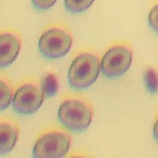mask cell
I'll return each instance as SVG.
<instances>
[{
	"instance_id": "52a82bcc",
	"label": "cell",
	"mask_w": 158,
	"mask_h": 158,
	"mask_svg": "<svg viewBox=\"0 0 158 158\" xmlns=\"http://www.w3.org/2000/svg\"><path fill=\"white\" fill-rule=\"evenodd\" d=\"M22 38L19 31L6 28L0 32V66L6 67L18 57L22 47Z\"/></svg>"
},
{
	"instance_id": "ba28073f",
	"label": "cell",
	"mask_w": 158,
	"mask_h": 158,
	"mask_svg": "<svg viewBox=\"0 0 158 158\" xmlns=\"http://www.w3.org/2000/svg\"><path fill=\"white\" fill-rule=\"evenodd\" d=\"M20 133V125L16 118L1 116L0 118V149L6 155L15 148Z\"/></svg>"
},
{
	"instance_id": "6da1fadb",
	"label": "cell",
	"mask_w": 158,
	"mask_h": 158,
	"mask_svg": "<svg viewBox=\"0 0 158 158\" xmlns=\"http://www.w3.org/2000/svg\"><path fill=\"white\" fill-rule=\"evenodd\" d=\"M94 115L93 103L85 96L70 94L61 100L58 117L63 127L74 132L85 131L91 124Z\"/></svg>"
},
{
	"instance_id": "7c38bea8",
	"label": "cell",
	"mask_w": 158,
	"mask_h": 158,
	"mask_svg": "<svg viewBox=\"0 0 158 158\" xmlns=\"http://www.w3.org/2000/svg\"><path fill=\"white\" fill-rule=\"evenodd\" d=\"M65 7L71 13H81L86 10L92 4L94 3L93 0H83V1H74V0H66Z\"/></svg>"
},
{
	"instance_id": "9c48e42d",
	"label": "cell",
	"mask_w": 158,
	"mask_h": 158,
	"mask_svg": "<svg viewBox=\"0 0 158 158\" xmlns=\"http://www.w3.org/2000/svg\"><path fill=\"white\" fill-rule=\"evenodd\" d=\"M0 77V108L2 111L6 109L10 104L15 88L10 77H8L5 74L1 73Z\"/></svg>"
},
{
	"instance_id": "8fae6325",
	"label": "cell",
	"mask_w": 158,
	"mask_h": 158,
	"mask_svg": "<svg viewBox=\"0 0 158 158\" xmlns=\"http://www.w3.org/2000/svg\"><path fill=\"white\" fill-rule=\"evenodd\" d=\"M143 81L146 89L149 94L157 92V73L152 67H146L143 71Z\"/></svg>"
},
{
	"instance_id": "5b68a950",
	"label": "cell",
	"mask_w": 158,
	"mask_h": 158,
	"mask_svg": "<svg viewBox=\"0 0 158 158\" xmlns=\"http://www.w3.org/2000/svg\"><path fill=\"white\" fill-rule=\"evenodd\" d=\"M44 92L42 82L32 77L19 81L12 98V108L20 115H29L36 112L44 101Z\"/></svg>"
},
{
	"instance_id": "4fadbf2b",
	"label": "cell",
	"mask_w": 158,
	"mask_h": 158,
	"mask_svg": "<svg viewBox=\"0 0 158 158\" xmlns=\"http://www.w3.org/2000/svg\"><path fill=\"white\" fill-rule=\"evenodd\" d=\"M149 24L150 27L154 31L157 32V5L151 10L149 15Z\"/></svg>"
},
{
	"instance_id": "5bb4252c",
	"label": "cell",
	"mask_w": 158,
	"mask_h": 158,
	"mask_svg": "<svg viewBox=\"0 0 158 158\" xmlns=\"http://www.w3.org/2000/svg\"><path fill=\"white\" fill-rule=\"evenodd\" d=\"M56 2V0H52V1H32V6L37 10H48L52 6H54Z\"/></svg>"
},
{
	"instance_id": "30bf717a",
	"label": "cell",
	"mask_w": 158,
	"mask_h": 158,
	"mask_svg": "<svg viewBox=\"0 0 158 158\" xmlns=\"http://www.w3.org/2000/svg\"><path fill=\"white\" fill-rule=\"evenodd\" d=\"M44 97L47 98H52L55 97L59 90V81L57 74L52 70H48L44 73L42 78Z\"/></svg>"
},
{
	"instance_id": "277c9868",
	"label": "cell",
	"mask_w": 158,
	"mask_h": 158,
	"mask_svg": "<svg viewBox=\"0 0 158 158\" xmlns=\"http://www.w3.org/2000/svg\"><path fill=\"white\" fill-rule=\"evenodd\" d=\"M71 135L60 126H52L40 131L35 141L32 156L38 158H59L67 154Z\"/></svg>"
},
{
	"instance_id": "3957f363",
	"label": "cell",
	"mask_w": 158,
	"mask_h": 158,
	"mask_svg": "<svg viewBox=\"0 0 158 158\" xmlns=\"http://www.w3.org/2000/svg\"><path fill=\"white\" fill-rule=\"evenodd\" d=\"M74 40V33L64 23H52L44 29L40 36L38 48L47 59L62 58L68 53Z\"/></svg>"
},
{
	"instance_id": "7a4b0ae2",
	"label": "cell",
	"mask_w": 158,
	"mask_h": 158,
	"mask_svg": "<svg viewBox=\"0 0 158 158\" xmlns=\"http://www.w3.org/2000/svg\"><path fill=\"white\" fill-rule=\"evenodd\" d=\"M101 61L99 53L93 49H83L76 53L68 70L70 88L81 91L91 86L100 74Z\"/></svg>"
},
{
	"instance_id": "8992f818",
	"label": "cell",
	"mask_w": 158,
	"mask_h": 158,
	"mask_svg": "<svg viewBox=\"0 0 158 158\" xmlns=\"http://www.w3.org/2000/svg\"><path fill=\"white\" fill-rule=\"evenodd\" d=\"M133 48L126 40H116L105 49L101 61L103 74L108 78L120 77L129 70L132 63Z\"/></svg>"
}]
</instances>
